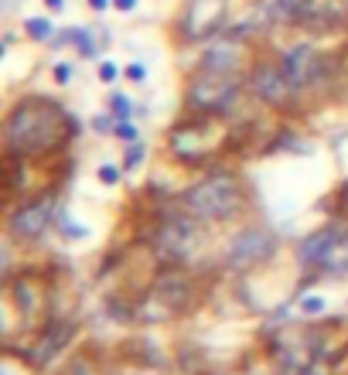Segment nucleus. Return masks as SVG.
Listing matches in <instances>:
<instances>
[{"label":"nucleus","instance_id":"obj_23","mask_svg":"<svg viewBox=\"0 0 348 375\" xmlns=\"http://www.w3.org/2000/svg\"><path fill=\"white\" fill-rule=\"evenodd\" d=\"M143 157H147V147H143L140 140H137V143H130L127 157H123V171H137V168L143 164Z\"/></svg>","mask_w":348,"mask_h":375},{"label":"nucleus","instance_id":"obj_35","mask_svg":"<svg viewBox=\"0 0 348 375\" xmlns=\"http://www.w3.org/2000/svg\"><path fill=\"white\" fill-rule=\"evenodd\" d=\"M45 7H48V11H55V14H58V11H65V0H45Z\"/></svg>","mask_w":348,"mask_h":375},{"label":"nucleus","instance_id":"obj_24","mask_svg":"<svg viewBox=\"0 0 348 375\" xmlns=\"http://www.w3.org/2000/svg\"><path fill=\"white\" fill-rule=\"evenodd\" d=\"M113 137H120V140H127V143H137L140 140V130H137V123H130V120H120L116 130H113Z\"/></svg>","mask_w":348,"mask_h":375},{"label":"nucleus","instance_id":"obj_19","mask_svg":"<svg viewBox=\"0 0 348 375\" xmlns=\"http://www.w3.org/2000/svg\"><path fill=\"white\" fill-rule=\"evenodd\" d=\"M106 41H96V31L93 28H76V51H79L82 58H96L99 51H103Z\"/></svg>","mask_w":348,"mask_h":375},{"label":"nucleus","instance_id":"obj_12","mask_svg":"<svg viewBox=\"0 0 348 375\" xmlns=\"http://www.w3.org/2000/svg\"><path fill=\"white\" fill-rule=\"evenodd\" d=\"M154 297H160L168 307L178 314H188L195 307V297H198V280H195V273H191L188 266H178V263H168L160 269L158 277L150 280L147 287Z\"/></svg>","mask_w":348,"mask_h":375},{"label":"nucleus","instance_id":"obj_34","mask_svg":"<svg viewBox=\"0 0 348 375\" xmlns=\"http://www.w3.org/2000/svg\"><path fill=\"white\" fill-rule=\"evenodd\" d=\"M89 4V11H96V14H103V11H110L113 0H86Z\"/></svg>","mask_w":348,"mask_h":375},{"label":"nucleus","instance_id":"obj_26","mask_svg":"<svg viewBox=\"0 0 348 375\" xmlns=\"http://www.w3.org/2000/svg\"><path fill=\"white\" fill-rule=\"evenodd\" d=\"M116 123H120V120H116L113 113H99V116L93 120V130H96V133H113Z\"/></svg>","mask_w":348,"mask_h":375},{"label":"nucleus","instance_id":"obj_22","mask_svg":"<svg viewBox=\"0 0 348 375\" xmlns=\"http://www.w3.org/2000/svg\"><path fill=\"white\" fill-rule=\"evenodd\" d=\"M110 113L116 116V120H130V113H133V103H130V96L113 93V96H110Z\"/></svg>","mask_w":348,"mask_h":375},{"label":"nucleus","instance_id":"obj_30","mask_svg":"<svg viewBox=\"0 0 348 375\" xmlns=\"http://www.w3.org/2000/svg\"><path fill=\"white\" fill-rule=\"evenodd\" d=\"M324 307H328V304H324V297H304L301 300V314H321Z\"/></svg>","mask_w":348,"mask_h":375},{"label":"nucleus","instance_id":"obj_4","mask_svg":"<svg viewBox=\"0 0 348 375\" xmlns=\"http://www.w3.org/2000/svg\"><path fill=\"white\" fill-rule=\"evenodd\" d=\"M205 222H198L191 212H185L181 205L174 212H160L154 225L147 229V246L154 250L160 263H178L188 266L202 246H205Z\"/></svg>","mask_w":348,"mask_h":375},{"label":"nucleus","instance_id":"obj_15","mask_svg":"<svg viewBox=\"0 0 348 375\" xmlns=\"http://www.w3.org/2000/svg\"><path fill=\"white\" fill-rule=\"evenodd\" d=\"M294 28H307L317 34H332L348 28V0H301Z\"/></svg>","mask_w":348,"mask_h":375},{"label":"nucleus","instance_id":"obj_5","mask_svg":"<svg viewBox=\"0 0 348 375\" xmlns=\"http://www.w3.org/2000/svg\"><path fill=\"white\" fill-rule=\"evenodd\" d=\"M242 93H246V76L212 72L198 65L185 82V110L202 116H229L239 106Z\"/></svg>","mask_w":348,"mask_h":375},{"label":"nucleus","instance_id":"obj_17","mask_svg":"<svg viewBox=\"0 0 348 375\" xmlns=\"http://www.w3.org/2000/svg\"><path fill=\"white\" fill-rule=\"evenodd\" d=\"M345 229H348V219H334L328 225L314 229V232H307L301 239V246H297V263L304 269H317V266L328 260V252L338 246V239L345 235Z\"/></svg>","mask_w":348,"mask_h":375},{"label":"nucleus","instance_id":"obj_21","mask_svg":"<svg viewBox=\"0 0 348 375\" xmlns=\"http://www.w3.org/2000/svg\"><path fill=\"white\" fill-rule=\"evenodd\" d=\"M106 375H160L154 365H143V361H116L106 369Z\"/></svg>","mask_w":348,"mask_h":375},{"label":"nucleus","instance_id":"obj_25","mask_svg":"<svg viewBox=\"0 0 348 375\" xmlns=\"http://www.w3.org/2000/svg\"><path fill=\"white\" fill-rule=\"evenodd\" d=\"M120 174H123V168H116V164H103L96 178H99L103 185H110V188H113V185H120Z\"/></svg>","mask_w":348,"mask_h":375},{"label":"nucleus","instance_id":"obj_28","mask_svg":"<svg viewBox=\"0 0 348 375\" xmlns=\"http://www.w3.org/2000/svg\"><path fill=\"white\" fill-rule=\"evenodd\" d=\"M123 76H127L130 82H137V86H140L143 78H147V65H143V62H130L127 68H123Z\"/></svg>","mask_w":348,"mask_h":375},{"label":"nucleus","instance_id":"obj_13","mask_svg":"<svg viewBox=\"0 0 348 375\" xmlns=\"http://www.w3.org/2000/svg\"><path fill=\"white\" fill-rule=\"evenodd\" d=\"M76 338V324L65 321V317H51L45 328L34 334V341H28V348L21 351L24 365H31L34 372H45L51 361L62 355V348Z\"/></svg>","mask_w":348,"mask_h":375},{"label":"nucleus","instance_id":"obj_27","mask_svg":"<svg viewBox=\"0 0 348 375\" xmlns=\"http://www.w3.org/2000/svg\"><path fill=\"white\" fill-rule=\"evenodd\" d=\"M51 78H55V86H68V82H72V65L58 62L55 68H51Z\"/></svg>","mask_w":348,"mask_h":375},{"label":"nucleus","instance_id":"obj_7","mask_svg":"<svg viewBox=\"0 0 348 375\" xmlns=\"http://www.w3.org/2000/svg\"><path fill=\"white\" fill-rule=\"evenodd\" d=\"M58 219V191L48 188L34 198H24L21 205H14L7 212V222H4V232L11 242H21V246H34L41 242L45 232L51 229V222Z\"/></svg>","mask_w":348,"mask_h":375},{"label":"nucleus","instance_id":"obj_32","mask_svg":"<svg viewBox=\"0 0 348 375\" xmlns=\"http://www.w3.org/2000/svg\"><path fill=\"white\" fill-rule=\"evenodd\" d=\"M301 375H332V365H324V361L317 359V361H311V365H307Z\"/></svg>","mask_w":348,"mask_h":375},{"label":"nucleus","instance_id":"obj_11","mask_svg":"<svg viewBox=\"0 0 348 375\" xmlns=\"http://www.w3.org/2000/svg\"><path fill=\"white\" fill-rule=\"evenodd\" d=\"M267 355L277 375H301L311 361H317V331L311 328H284L273 331L267 341Z\"/></svg>","mask_w":348,"mask_h":375},{"label":"nucleus","instance_id":"obj_8","mask_svg":"<svg viewBox=\"0 0 348 375\" xmlns=\"http://www.w3.org/2000/svg\"><path fill=\"white\" fill-rule=\"evenodd\" d=\"M246 93L253 96L260 106L277 113L297 110L301 106V93L294 89V82L287 78L280 58H256L246 72Z\"/></svg>","mask_w":348,"mask_h":375},{"label":"nucleus","instance_id":"obj_1","mask_svg":"<svg viewBox=\"0 0 348 375\" xmlns=\"http://www.w3.org/2000/svg\"><path fill=\"white\" fill-rule=\"evenodd\" d=\"M79 133V120L48 96H21L4 116V150L28 160L62 154Z\"/></svg>","mask_w":348,"mask_h":375},{"label":"nucleus","instance_id":"obj_2","mask_svg":"<svg viewBox=\"0 0 348 375\" xmlns=\"http://www.w3.org/2000/svg\"><path fill=\"white\" fill-rule=\"evenodd\" d=\"M178 205L205 225H229L246 212L250 191L236 171H212L208 178L185 188Z\"/></svg>","mask_w":348,"mask_h":375},{"label":"nucleus","instance_id":"obj_14","mask_svg":"<svg viewBox=\"0 0 348 375\" xmlns=\"http://www.w3.org/2000/svg\"><path fill=\"white\" fill-rule=\"evenodd\" d=\"M202 68H212V72H232V76H246L250 72V48L242 38L236 34H219V38H212L208 48L202 51V58H198Z\"/></svg>","mask_w":348,"mask_h":375},{"label":"nucleus","instance_id":"obj_16","mask_svg":"<svg viewBox=\"0 0 348 375\" xmlns=\"http://www.w3.org/2000/svg\"><path fill=\"white\" fill-rule=\"evenodd\" d=\"M7 297L11 304L17 307L21 317H41L48 314V304H51V290H48V283L38 277V273H21V277H11L7 280Z\"/></svg>","mask_w":348,"mask_h":375},{"label":"nucleus","instance_id":"obj_18","mask_svg":"<svg viewBox=\"0 0 348 375\" xmlns=\"http://www.w3.org/2000/svg\"><path fill=\"white\" fill-rule=\"evenodd\" d=\"M314 273L317 277H345L348 273V229H345V235L338 239V246L328 252V260L317 266Z\"/></svg>","mask_w":348,"mask_h":375},{"label":"nucleus","instance_id":"obj_29","mask_svg":"<svg viewBox=\"0 0 348 375\" xmlns=\"http://www.w3.org/2000/svg\"><path fill=\"white\" fill-rule=\"evenodd\" d=\"M116 78H120V65H116V62H103V65H99V82H106V86H110V82H116Z\"/></svg>","mask_w":348,"mask_h":375},{"label":"nucleus","instance_id":"obj_6","mask_svg":"<svg viewBox=\"0 0 348 375\" xmlns=\"http://www.w3.org/2000/svg\"><path fill=\"white\" fill-rule=\"evenodd\" d=\"M277 58H280L287 78L294 82V89L301 96L332 89V82L338 78V72H342V68H338V55H328V51L307 45V41L290 45L287 51H280Z\"/></svg>","mask_w":348,"mask_h":375},{"label":"nucleus","instance_id":"obj_33","mask_svg":"<svg viewBox=\"0 0 348 375\" xmlns=\"http://www.w3.org/2000/svg\"><path fill=\"white\" fill-rule=\"evenodd\" d=\"M137 4H140V0H113V7H116L120 14H130V11H137Z\"/></svg>","mask_w":348,"mask_h":375},{"label":"nucleus","instance_id":"obj_10","mask_svg":"<svg viewBox=\"0 0 348 375\" xmlns=\"http://www.w3.org/2000/svg\"><path fill=\"white\" fill-rule=\"evenodd\" d=\"M280 250V239L273 229L267 225H246L232 235L229 250H225V266L232 273H256L277 256Z\"/></svg>","mask_w":348,"mask_h":375},{"label":"nucleus","instance_id":"obj_3","mask_svg":"<svg viewBox=\"0 0 348 375\" xmlns=\"http://www.w3.org/2000/svg\"><path fill=\"white\" fill-rule=\"evenodd\" d=\"M225 147H232V130L225 123V116L188 113L168 130V154L185 168H202Z\"/></svg>","mask_w":348,"mask_h":375},{"label":"nucleus","instance_id":"obj_36","mask_svg":"<svg viewBox=\"0 0 348 375\" xmlns=\"http://www.w3.org/2000/svg\"><path fill=\"white\" fill-rule=\"evenodd\" d=\"M11 4H14V0H4V7H11Z\"/></svg>","mask_w":348,"mask_h":375},{"label":"nucleus","instance_id":"obj_20","mask_svg":"<svg viewBox=\"0 0 348 375\" xmlns=\"http://www.w3.org/2000/svg\"><path fill=\"white\" fill-rule=\"evenodd\" d=\"M24 34H28L31 41H51V38H55V24H51L48 17H28V21H24Z\"/></svg>","mask_w":348,"mask_h":375},{"label":"nucleus","instance_id":"obj_9","mask_svg":"<svg viewBox=\"0 0 348 375\" xmlns=\"http://www.w3.org/2000/svg\"><path fill=\"white\" fill-rule=\"evenodd\" d=\"M229 24V0H188L174 21V34L181 45H198L219 38Z\"/></svg>","mask_w":348,"mask_h":375},{"label":"nucleus","instance_id":"obj_31","mask_svg":"<svg viewBox=\"0 0 348 375\" xmlns=\"http://www.w3.org/2000/svg\"><path fill=\"white\" fill-rule=\"evenodd\" d=\"M62 375H96V372H93V365H89V361L79 359V361H72V365H68Z\"/></svg>","mask_w":348,"mask_h":375}]
</instances>
